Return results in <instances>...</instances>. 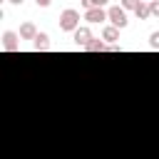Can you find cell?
<instances>
[{"label": "cell", "instance_id": "8fae6325", "mask_svg": "<svg viewBox=\"0 0 159 159\" xmlns=\"http://www.w3.org/2000/svg\"><path fill=\"white\" fill-rule=\"evenodd\" d=\"M82 2V7L84 10H92V7H104L107 5V0H80Z\"/></svg>", "mask_w": 159, "mask_h": 159}, {"label": "cell", "instance_id": "4fadbf2b", "mask_svg": "<svg viewBox=\"0 0 159 159\" xmlns=\"http://www.w3.org/2000/svg\"><path fill=\"white\" fill-rule=\"evenodd\" d=\"M139 0H122V10H137Z\"/></svg>", "mask_w": 159, "mask_h": 159}, {"label": "cell", "instance_id": "6da1fadb", "mask_svg": "<svg viewBox=\"0 0 159 159\" xmlns=\"http://www.w3.org/2000/svg\"><path fill=\"white\" fill-rule=\"evenodd\" d=\"M80 27V12L75 7H65L60 12V30L62 32H75Z\"/></svg>", "mask_w": 159, "mask_h": 159}, {"label": "cell", "instance_id": "9a60e30c", "mask_svg": "<svg viewBox=\"0 0 159 159\" xmlns=\"http://www.w3.org/2000/svg\"><path fill=\"white\" fill-rule=\"evenodd\" d=\"M104 52H122V47H119V45H107Z\"/></svg>", "mask_w": 159, "mask_h": 159}, {"label": "cell", "instance_id": "277c9868", "mask_svg": "<svg viewBox=\"0 0 159 159\" xmlns=\"http://www.w3.org/2000/svg\"><path fill=\"white\" fill-rule=\"evenodd\" d=\"M84 20L89 25H99L107 20V10L104 7H92V10H84Z\"/></svg>", "mask_w": 159, "mask_h": 159}, {"label": "cell", "instance_id": "3957f363", "mask_svg": "<svg viewBox=\"0 0 159 159\" xmlns=\"http://www.w3.org/2000/svg\"><path fill=\"white\" fill-rule=\"evenodd\" d=\"M72 40H75V45H77V47H84V45L92 40V30H89L87 25H80V27L72 32Z\"/></svg>", "mask_w": 159, "mask_h": 159}, {"label": "cell", "instance_id": "30bf717a", "mask_svg": "<svg viewBox=\"0 0 159 159\" xmlns=\"http://www.w3.org/2000/svg\"><path fill=\"white\" fill-rule=\"evenodd\" d=\"M32 45H35V50H47V47H50V35H47V32H40V35L32 40Z\"/></svg>", "mask_w": 159, "mask_h": 159}, {"label": "cell", "instance_id": "8992f818", "mask_svg": "<svg viewBox=\"0 0 159 159\" xmlns=\"http://www.w3.org/2000/svg\"><path fill=\"white\" fill-rule=\"evenodd\" d=\"M102 40H104L107 45H117V40H119V27L107 25V27L102 30Z\"/></svg>", "mask_w": 159, "mask_h": 159}, {"label": "cell", "instance_id": "9c48e42d", "mask_svg": "<svg viewBox=\"0 0 159 159\" xmlns=\"http://www.w3.org/2000/svg\"><path fill=\"white\" fill-rule=\"evenodd\" d=\"M137 17L139 20H149L152 17V10H149V0H139V5H137Z\"/></svg>", "mask_w": 159, "mask_h": 159}, {"label": "cell", "instance_id": "2e32d148", "mask_svg": "<svg viewBox=\"0 0 159 159\" xmlns=\"http://www.w3.org/2000/svg\"><path fill=\"white\" fill-rule=\"evenodd\" d=\"M35 2H37V5H40V7H47V5H50V2H52V0H35Z\"/></svg>", "mask_w": 159, "mask_h": 159}, {"label": "cell", "instance_id": "7a4b0ae2", "mask_svg": "<svg viewBox=\"0 0 159 159\" xmlns=\"http://www.w3.org/2000/svg\"><path fill=\"white\" fill-rule=\"evenodd\" d=\"M107 20H109V25H114V27H119V30L127 27V22H129V20H127V10H122L119 5H114V7L107 10Z\"/></svg>", "mask_w": 159, "mask_h": 159}, {"label": "cell", "instance_id": "5b68a950", "mask_svg": "<svg viewBox=\"0 0 159 159\" xmlns=\"http://www.w3.org/2000/svg\"><path fill=\"white\" fill-rule=\"evenodd\" d=\"M20 35L17 32H12V30H7V32H2V47L7 50V52H15L17 47H20Z\"/></svg>", "mask_w": 159, "mask_h": 159}, {"label": "cell", "instance_id": "e0dca14e", "mask_svg": "<svg viewBox=\"0 0 159 159\" xmlns=\"http://www.w3.org/2000/svg\"><path fill=\"white\" fill-rule=\"evenodd\" d=\"M7 2H10V5H22L25 0H7Z\"/></svg>", "mask_w": 159, "mask_h": 159}, {"label": "cell", "instance_id": "ba28073f", "mask_svg": "<svg viewBox=\"0 0 159 159\" xmlns=\"http://www.w3.org/2000/svg\"><path fill=\"white\" fill-rule=\"evenodd\" d=\"M104 47H107V42L104 40H99V37H92L82 50H87V52H104Z\"/></svg>", "mask_w": 159, "mask_h": 159}, {"label": "cell", "instance_id": "52a82bcc", "mask_svg": "<svg viewBox=\"0 0 159 159\" xmlns=\"http://www.w3.org/2000/svg\"><path fill=\"white\" fill-rule=\"evenodd\" d=\"M17 35H20L22 40H35V37H37L40 32H37V27H35L32 22H22V25H20V32H17Z\"/></svg>", "mask_w": 159, "mask_h": 159}, {"label": "cell", "instance_id": "ac0fdd59", "mask_svg": "<svg viewBox=\"0 0 159 159\" xmlns=\"http://www.w3.org/2000/svg\"><path fill=\"white\" fill-rule=\"evenodd\" d=\"M149 2H152V0H149Z\"/></svg>", "mask_w": 159, "mask_h": 159}, {"label": "cell", "instance_id": "5bb4252c", "mask_svg": "<svg viewBox=\"0 0 159 159\" xmlns=\"http://www.w3.org/2000/svg\"><path fill=\"white\" fill-rule=\"evenodd\" d=\"M149 10H152V17H159V0H152L149 2Z\"/></svg>", "mask_w": 159, "mask_h": 159}, {"label": "cell", "instance_id": "7c38bea8", "mask_svg": "<svg viewBox=\"0 0 159 159\" xmlns=\"http://www.w3.org/2000/svg\"><path fill=\"white\" fill-rule=\"evenodd\" d=\"M149 47H152V50H159V30H154V32L149 35Z\"/></svg>", "mask_w": 159, "mask_h": 159}]
</instances>
